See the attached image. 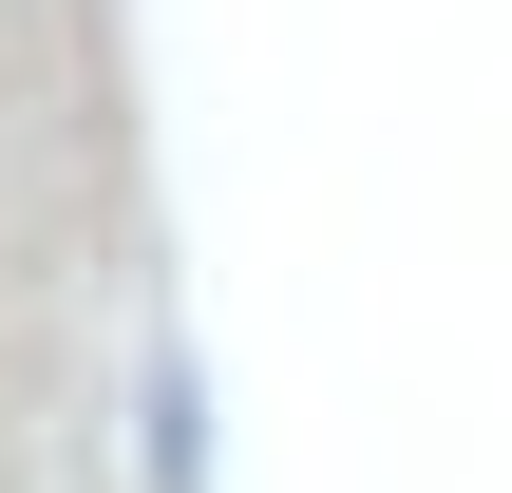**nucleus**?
Instances as JSON below:
<instances>
[]
</instances>
